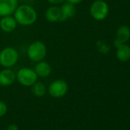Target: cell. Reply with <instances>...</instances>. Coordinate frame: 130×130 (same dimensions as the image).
Wrapping results in <instances>:
<instances>
[{
    "label": "cell",
    "instance_id": "14",
    "mask_svg": "<svg viewBox=\"0 0 130 130\" xmlns=\"http://www.w3.org/2000/svg\"><path fill=\"white\" fill-rule=\"evenodd\" d=\"M116 38L122 43H125L130 38V28L126 25L120 26L116 32Z\"/></svg>",
    "mask_w": 130,
    "mask_h": 130
},
{
    "label": "cell",
    "instance_id": "21",
    "mask_svg": "<svg viewBox=\"0 0 130 130\" xmlns=\"http://www.w3.org/2000/svg\"><path fill=\"white\" fill-rule=\"evenodd\" d=\"M7 130H18V127H17L16 125L12 124V125H10L7 128Z\"/></svg>",
    "mask_w": 130,
    "mask_h": 130
},
{
    "label": "cell",
    "instance_id": "15",
    "mask_svg": "<svg viewBox=\"0 0 130 130\" xmlns=\"http://www.w3.org/2000/svg\"><path fill=\"white\" fill-rule=\"evenodd\" d=\"M31 87H32L31 91H32L33 94L36 96H38V97L43 96L46 93V90H47L46 87L41 82L36 81Z\"/></svg>",
    "mask_w": 130,
    "mask_h": 130
},
{
    "label": "cell",
    "instance_id": "18",
    "mask_svg": "<svg viewBox=\"0 0 130 130\" xmlns=\"http://www.w3.org/2000/svg\"><path fill=\"white\" fill-rule=\"evenodd\" d=\"M47 1L51 3V4H53V5H57V4H60V3H62L64 0H47Z\"/></svg>",
    "mask_w": 130,
    "mask_h": 130
},
{
    "label": "cell",
    "instance_id": "12",
    "mask_svg": "<svg viewBox=\"0 0 130 130\" xmlns=\"http://www.w3.org/2000/svg\"><path fill=\"white\" fill-rule=\"evenodd\" d=\"M60 9L58 6H53L47 9L45 11V19L49 22H60Z\"/></svg>",
    "mask_w": 130,
    "mask_h": 130
},
{
    "label": "cell",
    "instance_id": "1",
    "mask_svg": "<svg viewBox=\"0 0 130 130\" xmlns=\"http://www.w3.org/2000/svg\"><path fill=\"white\" fill-rule=\"evenodd\" d=\"M18 24L22 26H29L35 23L38 19L36 10L29 5H21L13 13Z\"/></svg>",
    "mask_w": 130,
    "mask_h": 130
},
{
    "label": "cell",
    "instance_id": "20",
    "mask_svg": "<svg viewBox=\"0 0 130 130\" xmlns=\"http://www.w3.org/2000/svg\"><path fill=\"white\" fill-rule=\"evenodd\" d=\"M113 44H114V46L117 48V47H119L120 45H122L123 43H122L119 40H118L117 38H116V39H115V41H114V42H113Z\"/></svg>",
    "mask_w": 130,
    "mask_h": 130
},
{
    "label": "cell",
    "instance_id": "7",
    "mask_svg": "<svg viewBox=\"0 0 130 130\" xmlns=\"http://www.w3.org/2000/svg\"><path fill=\"white\" fill-rule=\"evenodd\" d=\"M18 6V0H0V17L13 15Z\"/></svg>",
    "mask_w": 130,
    "mask_h": 130
},
{
    "label": "cell",
    "instance_id": "16",
    "mask_svg": "<svg viewBox=\"0 0 130 130\" xmlns=\"http://www.w3.org/2000/svg\"><path fill=\"white\" fill-rule=\"evenodd\" d=\"M96 47L102 54H107L110 50V46L104 41H98L96 44Z\"/></svg>",
    "mask_w": 130,
    "mask_h": 130
},
{
    "label": "cell",
    "instance_id": "6",
    "mask_svg": "<svg viewBox=\"0 0 130 130\" xmlns=\"http://www.w3.org/2000/svg\"><path fill=\"white\" fill-rule=\"evenodd\" d=\"M68 91V83L61 79L54 80L48 87V93L54 98H60Z\"/></svg>",
    "mask_w": 130,
    "mask_h": 130
},
{
    "label": "cell",
    "instance_id": "19",
    "mask_svg": "<svg viewBox=\"0 0 130 130\" xmlns=\"http://www.w3.org/2000/svg\"><path fill=\"white\" fill-rule=\"evenodd\" d=\"M65 1L68 2V3H70L71 4H74V5H77V4L81 3L84 0H65Z\"/></svg>",
    "mask_w": 130,
    "mask_h": 130
},
{
    "label": "cell",
    "instance_id": "11",
    "mask_svg": "<svg viewBox=\"0 0 130 130\" xmlns=\"http://www.w3.org/2000/svg\"><path fill=\"white\" fill-rule=\"evenodd\" d=\"M34 70L37 74L38 77H47L48 76H50L52 71L51 65L44 60L37 62Z\"/></svg>",
    "mask_w": 130,
    "mask_h": 130
},
{
    "label": "cell",
    "instance_id": "9",
    "mask_svg": "<svg viewBox=\"0 0 130 130\" xmlns=\"http://www.w3.org/2000/svg\"><path fill=\"white\" fill-rule=\"evenodd\" d=\"M60 22H65L69 19H71L75 16L77 13V9L75 5L71 4L70 3H66L63 4L60 7Z\"/></svg>",
    "mask_w": 130,
    "mask_h": 130
},
{
    "label": "cell",
    "instance_id": "17",
    "mask_svg": "<svg viewBox=\"0 0 130 130\" xmlns=\"http://www.w3.org/2000/svg\"><path fill=\"white\" fill-rule=\"evenodd\" d=\"M7 105L3 102L0 100V117L3 116L7 112Z\"/></svg>",
    "mask_w": 130,
    "mask_h": 130
},
{
    "label": "cell",
    "instance_id": "8",
    "mask_svg": "<svg viewBox=\"0 0 130 130\" xmlns=\"http://www.w3.org/2000/svg\"><path fill=\"white\" fill-rule=\"evenodd\" d=\"M15 80L16 74L10 68H6L0 71V85L1 86H11Z\"/></svg>",
    "mask_w": 130,
    "mask_h": 130
},
{
    "label": "cell",
    "instance_id": "3",
    "mask_svg": "<svg viewBox=\"0 0 130 130\" xmlns=\"http://www.w3.org/2000/svg\"><path fill=\"white\" fill-rule=\"evenodd\" d=\"M19 58V52L14 47H6L0 51V65L3 68H12L17 63Z\"/></svg>",
    "mask_w": 130,
    "mask_h": 130
},
{
    "label": "cell",
    "instance_id": "4",
    "mask_svg": "<svg viewBox=\"0 0 130 130\" xmlns=\"http://www.w3.org/2000/svg\"><path fill=\"white\" fill-rule=\"evenodd\" d=\"M38 77L35 70L30 68H22L16 74L17 80L25 87H31L38 80Z\"/></svg>",
    "mask_w": 130,
    "mask_h": 130
},
{
    "label": "cell",
    "instance_id": "5",
    "mask_svg": "<svg viewBox=\"0 0 130 130\" xmlns=\"http://www.w3.org/2000/svg\"><path fill=\"white\" fill-rule=\"evenodd\" d=\"M90 15L96 21L105 19L109 13V7L103 0H95L90 8Z\"/></svg>",
    "mask_w": 130,
    "mask_h": 130
},
{
    "label": "cell",
    "instance_id": "10",
    "mask_svg": "<svg viewBox=\"0 0 130 130\" xmlns=\"http://www.w3.org/2000/svg\"><path fill=\"white\" fill-rule=\"evenodd\" d=\"M17 25L18 23L12 15L2 17L1 20H0V28L7 33L12 32L16 28Z\"/></svg>",
    "mask_w": 130,
    "mask_h": 130
},
{
    "label": "cell",
    "instance_id": "13",
    "mask_svg": "<svg viewBox=\"0 0 130 130\" xmlns=\"http://www.w3.org/2000/svg\"><path fill=\"white\" fill-rule=\"evenodd\" d=\"M117 58L122 62H125L130 59V47L127 44H122L116 50Z\"/></svg>",
    "mask_w": 130,
    "mask_h": 130
},
{
    "label": "cell",
    "instance_id": "2",
    "mask_svg": "<svg viewBox=\"0 0 130 130\" xmlns=\"http://www.w3.org/2000/svg\"><path fill=\"white\" fill-rule=\"evenodd\" d=\"M47 54V47L45 44L41 41H35L31 42L27 48V56L33 62H39L43 60Z\"/></svg>",
    "mask_w": 130,
    "mask_h": 130
},
{
    "label": "cell",
    "instance_id": "22",
    "mask_svg": "<svg viewBox=\"0 0 130 130\" xmlns=\"http://www.w3.org/2000/svg\"><path fill=\"white\" fill-rule=\"evenodd\" d=\"M18 1H24V0H18Z\"/></svg>",
    "mask_w": 130,
    "mask_h": 130
}]
</instances>
